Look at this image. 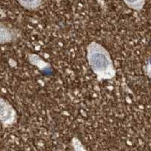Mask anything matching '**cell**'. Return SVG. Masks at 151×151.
<instances>
[{
  "label": "cell",
  "mask_w": 151,
  "mask_h": 151,
  "mask_svg": "<svg viewBox=\"0 0 151 151\" xmlns=\"http://www.w3.org/2000/svg\"><path fill=\"white\" fill-rule=\"evenodd\" d=\"M73 147L75 148L76 151H86L85 150V148L83 147V145L81 144V143L78 140L73 139Z\"/></svg>",
  "instance_id": "6"
},
{
  "label": "cell",
  "mask_w": 151,
  "mask_h": 151,
  "mask_svg": "<svg viewBox=\"0 0 151 151\" xmlns=\"http://www.w3.org/2000/svg\"><path fill=\"white\" fill-rule=\"evenodd\" d=\"M88 62L98 81L110 80L116 75L110 53L104 47L96 42H91L86 48Z\"/></svg>",
  "instance_id": "1"
},
{
  "label": "cell",
  "mask_w": 151,
  "mask_h": 151,
  "mask_svg": "<svg viewBox=\"0 0 151 151\" xmlns=\"http://www.w3.org/2000/svg\"><path fill=\"white\" fill-rule=\"evenodd\" d=\"M16 32L12 27L4 22H0V45L8 44L14 41Z\"/></svg>",
  "instance_id": "3"
},
{
  "label": "cell",
  "mask_w": 151,
  "mask_h": 151,
  "mask_svg": "<svg viewBox=\"0 0 151 151\" xmlns=\"http://www.w3.org/2000/svg\"><path fill=\"white\" fill-rule=\"evenodd\" d=\"M145 72H146L147 76L151 79V59L148 60L147 64L145 67Z\"/></svg>",
  "instance_id": "7"
},
{
  "label": "cell",
  "mask_w": 151,
  "mask_h": 151,
  "mask_svg": "<svg viewBox=\"0 0 151 151\" xmlns=\"http://www.w3.org/2000/svg\"><path fill=\"white\" fill-rule=\"evenodd\" d=\"M17 113L10 103L0 98V122L5 127H9L16 122Z\"/></svg>",
  "instance_id": "2"
},
{
  "label": "cell",
  "mask_w": 151,
  "mask_h": 151,
  "mask_svg": "<svg viewBox=\"0 0 151 151\" xmlns=\"http://www.w3.org/2000/svg\"><path fill=\"white\" fill-rule=\"evenodd\" d=\"M125 5L135 11H141L145 4V0H123Z\"/></svg>",
  "instance_id": "5"
},
{
  "label": "cell",
  "mask_w": 151,
  "mask_h": 151,
  "mask_svg": "<svg viewBox=\"0 0 151 151\" xmlns=\"http://www.w3.org/2000/svg\"><path fill=\"white\" fill-rule=\"evenodd\" d=\"M21 6L29 10H35L40 8L42 0H17Z\"/></svg>",
  "instance_id": "4"
}]
</instances>
